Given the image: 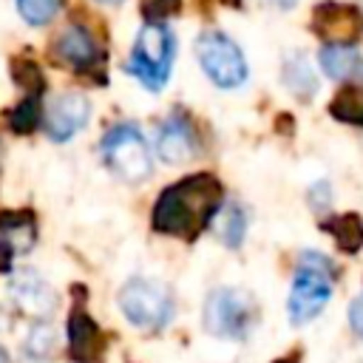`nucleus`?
Returning <instances> with one entry per match:
<instances>
[{"label":"nucleus","instance_id":"9d476101","mask_svg":"<svg viewBox=\"0 0 363 363\" xmlns=\"http://www.w3.org/2000/svg\"><path fill=\"white\" fill-rule=\"evenodd\" d=\"M9 292H11V301L17 303V309L31 315V318H48L57 306L54 289L40 275H34L31 269L17 272L9 284Z\"/></svg>","mask_w":363,"mask_h":363},{"label":"nucleus","instance_id":"393cba45","mask_svg":"<svg viewBox=\"0 0 363 363\" xmlns=\"http://www.w3.org/2000/svg\"><path fill=\"white\" fill-rule=\"evenodd\" d=\"M96 3H102V6H116V3H122V0H96Z\"/></svg>","mask_w":363,"mask_h":363},{"label":"nucleus","instance_id":"f3484780","mask_svg":"<svg viewBox=\"0 0 363 363\" xmlns=\"http://www.w3.org/2000/svg\"><path fill=\"white\" fill-rule=\"evenodd\" d=\"M329 113L340 122H352V125H363V91L360 88H343L332 105Z\"/></svg>","mask_w":363,"mask_h":363},{"label":"nucleus","instance_id":"a878e982","mask_svg":"<svg viewBox=\"0 0 363 363\" xmlns=\"http://www.w3.org/2000/svg\"><path fill=\"white\" fill-rule=\"evenodd\" d=\"M0 363H9V357H6V352L0 349Z\"/></svg>","mask_w":363,"mask_h":363},{"label":"nucleus","instance_id":"a211bd4d","mask_svg":"<svg viewBox=\"0 0 363 363\" xmlns=\"http://www.w3.org/2000/svg\"><path fill=\"white\" fill-rule=\"evenodd\" d=\"M14 3L28 26H48L60 11V0H14Z\"/></svg>","mask_w":363,"mask_h":363},{"label":"nucleus","instance_id":"f257e3e1","mask_svg":"<svg viewBox=\"0 0 363 363\" xmlns=\"http://www.w3.org/2000/svg\"><path fill=\"white\" fill-rule=\"evenodd\" d=\"M221 207V184L210 173L187 176L162 190L153 207V230L176 238H196Z\"/></svg>","mask_w":363,"mask_h":363},{"label":"nucleus","instance_id":"412c9836","mask_svg":"<svg viewBox=\"0 0 363 363\" xmlns=\"http://www.w3.org/2000/svg\"><path fill=\"white\" fill-rule=\"evenodd\" d=\"M349 326L357 337H363V292L349 303Z\"/></svg>","mask_w":363,"mask_h":363},{"label":"nucleus","instance_id":"f8f14e48","mask_svg":"<svg viewBox=\"0 0 363 363\" xmlns=\"http://www.w3.org/2000/svg\"><path fill=\"white\" fill-rule=\"evenodd\" d=\"M68 346L71 357L79 363H94L102 352V332L85 309H74L68 320Z\"/></svg>","mask_w":363,"mask_h":363},{"label":"nucleus","instance_id":"5701e85b","mask_svg":"<svg viewBox=\"0 0 363 363\" xmlns=\"http://www.w3.org/2000/svg\"><path fill=\"white\" fill-rule=\"evenodd\" d=\"M272 3H275L278 9H292V6L298 3V0H272Z\"/></svg>","mask_w":363,"mask_h":363},{"label":"nucleus","instance_id":"39448f33","mask_svg":"<svg viewBox=\"0 0 363 363\" xmlns=\"http://www.w3.org/2000/svg\"><path fill=\"white\" fill-rule=\"evenodd\" d=\"M196 57H199L201 71L207 74V79L216 88L233 91V88H241L247 82V77H250L244 51L224 31H204V34H199Z\"/></svg>","mask_w":363,"mask_h":363},{"label":"nucleus","instance_id":"f03ea898","mask_svg":"<svg viewBox=\"0 0 363 363\" xmlns=\"http://www.w3.org/2000/svg\"><path fill=\"white\" fill-rule=\"evenodd\" d=\"M173 54H176V40H173V31L159 23V20H150L142 26V31L136 34V43L130 48V57L125 62V71L130 77L139 79L142 88L147 91H162L170 79V71H173Z\"/></svg>","mask_w":363,"mask_h":363},{"label":"nucleus","instance_id":"0eeeda50","mask_svg":"<svg viewBox=\"0 0 363 363\" xmlns=\"http://www.w3.org/2000/svg\"><path fill=\"white\" fill-rule=\"evenodd\" d=\"M255 301L244 289L218 286L204 301V329L216 337H244L255 323Z\"/></svg>","mask_w":363,"mask_h":363},{"label":"nucleus","instance_id":"20e7f679","mask_svg":"<svg viewBox=\"0 0 363 363\" xmlns=\"http://www.w3.org/2000/svg\"><path fill=\"white\" fill-rule=\"evenodd\" d=\"M99 153H102L105 164L111 167V173H116L122 182L139 184L150 176V167H153L150 164V147L133 122L113 125L102 136Z\"/></svg>","mask_w":363,"mask_h":363},{"label":"nucleus","instance_id":"dca6fc26","mask_svg":"<svg viewBox=\"0 0 363 363\" xmlns=\"http://www.w3.org/2000/svg\"><path fill=\"white\" fill-rule=\"evenodd\" d=\"M323 230L335 238L337 250L343 252H357L363 247V221L354 213H340V216H329Z\"/></svg>","mask_w":363,"mask_h":363},{"label":"nucleus","instance_id":"b1692460","mask_svg":"<svg viewBox=\"0 0 363 363\" xmlns=\"http://www.w3.org/2000/svg\"><path fill=\"white\" fill-rule=\"evenodd\" d=\"M275 363H298V357H281V360H275Z\"/></svg>","mask_w":363,"mask_h":363},{"label":"nucleus","instance_id":"423d86ee","mask_svg":"<svg viewBox=\"0 0 363 363\" xmlns=\"http://www.w3.org/2000/svg\"><path fill=\"white\" fill-rule=\"evenodd\" d=\"M119 309L139 329H162L173 315V292L156 278H130L119 289Z\"/></svg>","mask_w":363,"mask_h":363},{"label":"nucleus","instance_id":"4be33fe9","mask_svg":"<svg viewBox=\"0 0 363 363\" xmlns=\"http://www.w3.org/2000/svg\"><path fill=\"white\" fill-rule=\"evenodd\" d=\"M309 199H312V207L315 210H323L332 199V190H329V182H318L312 190H309Z\"/></svg>","mask_w":363,"mask_h":363},{"label":"nucleus","instance_id":"1a4fd4ad","mask_svg":"<svg viewBox=\"0 0 363 363\" xmlns=\"http://www.w3.org/2000/svg\"><path fill=\"white\" fill-rule=\"evenodd\" d=\"M199 150V139L193 122L184 113H170L156 133V153L167 164H182Z\"/></svg>","mask_w":363,"mask_h":363},{"label":"nucleus","instance_id":"6e6552de","mask_svg":"<svg viewBox=\"0 0 363 363\" xmlns=\"http://www.w3.org/2000/svg\"><path fill=\"white\" fill-rule=\"evenodd\" d=\"M88 116H91V102L82 94L68 91V94H60L48 102L45 130L54 142H68L77 130H82L88 125Z\"/></svg>","mask_w":363,"mask_h":363},{"label":"nucleus","instance_id":"ddd939ff","mask_svg":"<svg viewBox=\"0 0 363 363\" xmlns=\"http://www.w3.org/2000/svg\"><path fill=\"white\" fill-rule=\"evenodd\" d=\"M318 62H320V68H323V74H326L329 79L343 82V79H349V77L357 71V62H360V60H357L354 43H349V40H329V43L320 48Z\"/></svg>","mask_w":363,"mask_h":363},{"label":"nucleus","instance_id":"4468645a","mask_svg":"<svg viewBox=\"0 0 363 363\" xmlns=\"http://www.w3.org/2000/svg\"><path fill=\"white\" fill-rule=\"evenodd\" d=\"M210 224H213L218 241H221L224 247H230V250H235V247L244 241V235H247V213H244V207L235 204V201L221 204V207L216 210V216H213Z\"/></svg>","mask_w":363,"mask_h":363},{"label":"nucleus","instance_id":"aec40b11","mask_svg":"<svg viewBox=\"0 0 363 363\" xmlns=\"http://www.w3.org/2000/svg\"><path fill=\"white\" fill-rule=\"evenodd\" d=\"M34 125H37V99H26V102H20V108L11 113V128L20 130V133H26V130H31Z\"/></svg>","mask_w":363,"mask_h":363},{"label":"nucleus","instance_id":"6ab92c4d","mask_svg":"<svg viewBox=\"0 0 363 363\" xmlns=\"http://www.w3.org/2000/svg\"><path fill=\"white\" fill-rule=\"evenodd\" d=\"M54 349V329L48 323H37L31 332H28V340H26V352L34 354V357H45L51 354Z\"/></svg>","mask_w":363,"mask_h":363},{"label":"nucleus","instance_id":"2eb2a0df","mask_svg":"<svg viewBox=\"0 0 363 363\" xmlns=\"http://www.w3.org/2000/svg\"><path fill=\"white\" fill-rule=\"evenodd\" d=\"M281 79H284V85H286L295 96H301V99H309V96H315V91H318V77H315V71H312V65L306 62L303 54H289V57L284 60Z\"/></svg>","mask_w":363,"mask_h":363},{"label":"nucleus","instance_id":"9b49d317","mask_svg":"<svg viewBox=\"0 0 363 363\" xmlns=\"http://www.w3.org/2000/svg\"><path fill=\"white\" fill-rule=\"evenodd\" d=\"M54 54H57L60 62H65V65L74 68V71H91V68L102 60L96 40H94L91 31L82 28V26H68V28H62L60 37L54 40Z\"/></svg>","mask_w":363,"mask_h":363},{"label":"nucleus","instance_id":"7ed1b4c3","mask_svg":"<svg viewBox=\"0 0 363 363\" xmlns=\"http://www.w3.org/2000/svg\"><path fill=\"white\" fill-rule=\"evenodd\" d=\"M332 286H335L332 284V261L315 250L301 252L298 264H295L289 301H286L289 320L295 326H301V323H309L312 318H318L332 298Z\"/></svg>","mask_w":363,"mask_h":363}]
</instances>
